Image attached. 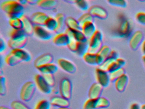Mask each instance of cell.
<instances>
[{
	"label": "cell",
	"mask_w": 145,
	"mask_h": 109,
	"mask_svg": "<svg viewBox=\"0 0 145 109\" xmlns=\"http://www.w3.org/2000/svg\"><path fill=\"white\" fill-rule=\"evenodd\" d=\"M1 8L10 18H21L24 14V7L18 1H4L1 4Z\"/></svg>",
	"instance_id": "1"
},
{
	"label": "cell",
	"mask_w": 145,
	"mask_h": 109,
	"mask_svg": "<svg viewBox=\"0 0 145 109\" xmlns=\"http://www.w3.org/2000/svg\"><path fill=\"white\" fill-rule=\"evenodd\" d=\"M118 18L119 23L116 30L117 35L123 37L130 36L133 33V26L131 21L121 13L118 14Z\"/></svg>",
	"instance_id": "2"
},
{
	"label": "cell",
	"mask_w": 145,
	"mask_h": 109,
	"mask_svg": "<svg viewBox=\"0 0 145 109\" xmlns=\"http://www.w3.org/2000/svg\"><path fill=\"white\" fill-rule=\"evenodd\" d=\"M36 86L35 83L31 81L25 82L22 86L20 92V97L22 100L28 102L33 98L35 93Z\"/></svg>",
	"instance_id": "3"
},
{
	"label": "cell",
	"mask_w": 145,
	"mask_h": 109,
	"mask_svg": "<svg viewBox=\"0 0 145 109\" xmlns=\"http://www.w3.org/2000/svg\"><path fill=\"white\" fill-rule=\"evenodd\" d=\"M110 102L105 97H101L97 99L89 98L83 105V109H99L108 107Z\"/></svg>",
	"instance_id": "4"
},
{
	"label": "cell",
	"mask_w": 145,
	"mask_h": 109,
	"mask_svg": "<svg viewBox=\"0 0 145 109\" xmlns=\"http://www.w3.org/2000/svg\"><path fill=\"white\" fill-rule=\"evenodd\" d=\"M103 34L101 31L97 30L88 40V52L96 53L102 46Z\"/></svg>",
	"instance_id": "5"
},
{
	"label": "cell",
	"mask_w": 145,
	"mask_h": 109,
	"mask_svg": "<svg viewBox=\"0 0 145 109\" xmlns=\"http://www.w3.org/2000/svg\"><path fill=\"white\" fill-rule=\"evenodd\" d=\"M72 85L69 79L63 78L61 80L59 84V93L62 97L69 100L72 96Z\"/></svg>",
	"instance_id": "6"
},
{
	"label": "cell",
	"mask_w": 145,
	"mask_h": 109,
	"mask_svg": "<svg viewBox=\"0 0 145 109\" xmlns=\"http://www.w3.org/2000/svg\"><path fill=\"white\" fill-rule=\"evenodd\" d=\"M97 82L103 87H107L110 81L109 73L98 66L95 71Z\"/></svg>",
	"instance_id": "7"
},
{
	"label": "cell",
	"mask_w": 145,
	"mask_h": 109,
	"mask_svg": "<svg viewBox=\"0 0 145 109\" xmlns=\"http://www.w3.org/2000/svg\"><path fill=\"white\" fill-rule=\"evenodd\" d=\"M143 37L144 35L141 31L138 30L133 32L129 39L130 47L133 50L137 49L144 40Z\"/></svg>",
	"instance_id": "8"
},
{
	"label": "cell",
	"mask_w": 145,
	"mask_h": 109,
	"mask_svg": "<svg viewBox=\"0 0 145 109\" xmlns=\"http://www.w3.org/2000/svg\"><path fill=\"white\" fill-rule=\"evenodd\" d=\"M35 83L40 92L45 94H49L52 92V88L45 80L41 74H37L35 77Z\"/></svg>",
	"instance_id": "9"
},
{
	"label": "cell",
	"mask_w": 145,
	"mask_h": 109,
	"mask_svg": "<svg viewBox=\"0 0 145 109\" xmlns=\"http://www.w3.org/2000/svg\"><path fill=\"white\" fill-rule=\"evenodd\" d=\"M88 11L94 18L105 19L108 17V12L106 9L98 5L91 6L89 7Z\"/></svg>",
	"instance_id": "10"
},
{
	"label": "cell",
	"mask_w": 145,
	"mask_h": 109,
	"mask_svg": "<svg viewBox=\"0 0 145 109\" xmlns=\"http://www.w3.org/2000/svg\"><path fill=\"white\" fill-rule=\"evenodd\" d=\"M34 34L37 37L43 41H48L52 37L50 32L44 26H35Z\"/></svg>",
	"instance_id": "11"
},
{
	"label": "cell",
	"mask_w": 145,
	"mask_h": 109,
	"mask_svg": "<svg viewBox=\"0 0 145 109\" xmlns=\"http://www.w3.org/2000/svg\"><path fill=\"white\" fill-rule=\"evenodd\" d=\"M57 63L58 66L66 72L70 74H74L76 72V66L70 60L61 58L58 59Z\"/></svg>",
	"instance_id": "12"
},
{
	"label": "cell",
	"mask_w": 145,
	"mask_h": 109,
	"mask_svg": "<svg viewBox=\"0 0 145 109\" xmlns=\"http://www.w3.org/2000/svg\"><path fill=\"white\" fill-rule=\"evenodd\" d=\"M49 17L44 12H37L32 14L30 19L34 25L44 26L45 23Z\"/></svg>",
	"instance_id": "13"
},
{
	"label": "cell",
	"mask_w": 145,
	"mask_h": 109,
	"mask_svg": "<svg viewBox=\"0 0 145 109\" xmlns=\"http://www.w3.org/2000/svg\"><path fill=\"white\" fill-rule=\"evenodd\" d=\"M54 58L50 54L45 53L37 57L34 61V65L36 68L42 66L53 63Z\"/></svg>",
	"instance_id": "14"
},
{
	"label": "cell",
	"mask_w": 145,
	"mask_h": 109,
	"mask_svg": "<svg viewBox=\"0 0 145 109\" xmlns=\"http://www.w3.org/2000/svg\"><path fill=\"white\" fill-rule=\"evenodd\" d=\"M112 49L107 45H103L96 53L97 65L100 66L108 58Z\"/></svg>",
	"instance_id": "15"
},
{
	"label": "cell",
	"mask_w": 145,
	"mask_h": 109,
	"mask_svg": "<svg viewBox=\"0 0 145 109\" xmlns=\"http://www.w3.org/2000/svg\"><path fill=\"white\" fill-rule=\"evenodd\" d=\"M103 90V87L97 82L91 84L88 92L89 98L97 99L101 97Z\"/></svg>",
	"instance_id": "16"
},
{
	"label": "cell",
	"mask_w": 145,
	"mask_h": 109,
	"mask_svg": "<svg viewBox=\"0 0 145 109\" xmlns=\"http://www.w3.org/2000/svg\"><path fill=\"white\" fill-rule=\"evenodd\" d=\"M100 68L107 72L108 73L112 72L120 68L115 60L106 58L101 64L99 66Z\"/></svg>",
	"instance_id": "17"
},
{
	"label": "cell",
	"mask_w": 145,
	"mask_h": 109,
	"mask_svg": "<svg viewBox=\"0 0 145 109\" xmlns=\"http://www.w3.org/2000/svg\"><path fill=\"white\" fill-rule=\"evenodd\" d=\"M50 103L51 105L58 107V108L69 107L70 106L69 100L61 96H55L52 97Z\"/></svg>",
	"instance_id": "18"
},
{
	"label": "cell",
	"mask_w": 145,
	"mask_h": 109,
	"mask_svg": "<svg viewBox=\"0 0 145 109\" xmlns=\"http://www.w3.org/2000/svg\"><path fill=\"white\" fill-rule=\"evenodd\" d=\"M27 36L21 39H16V40L10 39L8 41V46L12 50L24 49V48L27 45Z\"/></svg>",
	"instance_id": "19"
},
{
	"label": "cell",
	"mask_w": 145,
	"mask_h": 109,
	"mask_svg": "<svg viewBox=\"0 0 145 109\" xmlns=\"http://www.w3.org/2000/svg\"><path fill=\"white\" fill-rule=\"evenodd\" d=\"M129 77L125 73L117 78L114 81V87L116 90L119 92L124 91L128 84Z\"/></svg>",
	"instance_id": "20"
},
{
	"label": "cell",
	"mask_w": 145,
	"mask_h": 109,
	"mask_svg": "<svg viewBox=\"0 0 145 109\" xmlns=\"http://www.w3.org/2000/svg\"><path fill=\"white\" fill-rule=\"evenodd\" d=\"M69 41V37L65 32L57 34L53 39L54 44L59 47L67 46Z\"/></svg>",
	"instance_id": "21"
},
{
	"label": "cell",
	"mask_w": 145,
	"mask_h": 109,
	"mask_svg": "<svg viewBox=\"0 0 145 109\" xmlns=\"http://www.w3.org/2000/svg\"><path fill=\"white\" fill-rule=\"evenodd\" d=\"M23 22V30L27 35H32L34 34V26L31 21V20L27 16L25 15H23L22 18Z\"/></svg>",
	"instance_id": "22"
},
{
	"label": "cell",
	"mask_w": 145,
	"mask_h": 109,
	"mask_svg": "<svg viewBox=\"0 0 145 109\" xmlns=\"http://www.w3.org/2000/svg\"><path fill=\"white\" fill-rule=\"evenodd\" d=\"M94 22L89 21L81 26V31L88 39H89L96 30Z\"/></svg>",
	"instance_id": "23"
},
{
	"label": "cell",
	"mask_w": 145,
	"mask_h": 109,
	"mask_svg": "<svg viewBox=\"0 0 145 109\" xmlns=\"http://www.w3.org/2000/svg\"><path fill=\"white\" fill-rule=\"evenodd\" d=\"M10 52L16 55L22 62H29L32 58L31 54L24 49H12Z\"/></svg>",
	"instance_id": "24"
},
{
	"label": "cell",
	"mask_w": 145,
	"mask_h": 109,
	"mask_svg": "<svg viewBox=\"0 0 145 109\" xmlns=\"http://www.w3.org/2000/svg\"><path fill=\"white\" fill-rule=\"evenodd\" d=\"M55 18L57 22V28L54 32L57 34L63 32L65 30V26H66V17L63 14L58 13L56 14Z\"/></svg>",
	"instance_id": "25"
},
{
	"label": "cell",
	"mask_w": 145,
	"mask_h": 109,
	"mask_svg": "<svg viewBox=\"0 0 145 109\" xmlns=\"http://www.w3.org/2000/svg\"><path fill=\"white\" fill-rule=\"evenodd\" d=\"M57 4V1L55 0H39L37 3L39 7L46 10H52L56 7Z\"/></svg>",
	"instance_id": "26"
},
{
	"label": "cell",
	"mask_w": 145,
	"mask_h": 109,
	"mask_svg": "<svg viewBox=\"0 0 145 109\" xmlns=\"http://www.w3.org/2000/svg\"><path fill=\"white\" fill-rule=\"evenodd\" d=\"M41 74H52L56 73L57 70V65L54 63H51L37 68Z\"/></svg>",
	"instance_id": "27"
},
{
	"label": "cell",
	"mask_w": 145,
	"mask_h": 109,
	"mask_svg": "<svg viewBox=\"0 0 145 109\" xmlns=\"http://www.w3.org/2000/svg\"><path fill=\"white\" fill-rule=\"evenodd\" d=\"M66 26L67 28L75 30H81V26L78 20L71 16L66 17Z\"/></svg>",
	"instance_id": "28"
},
{
	"label": "cell",
	"mask_w": 145,
	"mask_h": 109,
	"mask_svg": "<svg viewBox=\"0 0 145 109\" xmlns=\"http://www.w3.org/2000/svg\"><path fill=\"white\" fill-rule=\"evenodd\" d=\"M5 61L8 66H15L22 62L11 52L6 56Z\"/></svg>",
	"instance_id": "29"
},
{
	"label": "cell",
	"mask_w": 145,
	"mask_h": 109,
	"mask_svg": "<svg viewBox=\"0 0 145 109\" xmlns=\"http://www.w3.org/2000/svg\"><path fill=\"white\" fill-rule=\"evenodd\" d=\"M82 58L86 64L90 65H97L96 53L87 52Z\"/></svg>",
	"instance_id": "30"
},
{
	"label": "cell",
	"mask_w": 145,
	"mask_h": 109,
	"mask_svg": "<svg viewBox=\"0 0 145 109\" xmlns=\"http://www.w3.org/2000/svg\"><path fill=\"white\" fill-rule=\"evenodd\" d=\"M89 44L88 41L86 42H78L77 49L75 53L80 57H83L84 54L88 52Z\"/></svg>",
	"instance_id": "31"
},
{
	"label": "cell",
	"mask_w": 145,
	"mask_h": 109,
	"mask_svg": "<svg viewBox=\"0 0 145 109\" xmlns=\"http://www.w3.org/2000/svg\"><path fill=\"white\" fill-rule=\"evenodd\" d=\"M44 26L50 31L55 32L57 28V22L56 18L49 16L46 21Z\"/></svg>",
	"instance_id": "32"
},
{
	"label": "cell",
	"mask_w": 145,
	"mask_h": 109,
	"mask_svg": "<svg viewBox=\"0 0 145 109\" xmlns=\"http://www.w3.org/2000/svg\"><path fill=\"white\" fill-rule=\"evenodd\" d=\"M27 36V35L23 29H20V30L12 29L10 33V39L12 40L21 39Z\"/></svg>",
	"instance_id": "33"
},
{
	"label": "cell",
	"mask_w": 145,
	"mask_h": 109,
	"mask_svg": "<svg viewBox=\"0 0 145 109\" xmlns=\"http://www.w3.org/2000/svg\"><path fill=\"white\" fill-rule=\"evenodd\" d=\"M9 24L15 30L23 29V22L21 18H10L9 21Z\"/></svg>",
	"instance_id": "34"
},
{
	"label": "cell",
	"mask_w": 145,
	"mask_h": 109,
	"mask_svg": "<svg viewBox=\"0 0 145 109\" xmlns=\"http://www.w3.org/2000/svg\"><path fill=\"white\" fill-rule=\"evenodd\" d=\"M72 30L73 37L77 42H86L88 41V39L84 35L81 30Z\"/></svg>",
	"instance_id": "35"
},
{
	"label": "cell",
	"mask_w": 145,
	"mask_h": 109,
	"mask_svg": "<svg viewBox=\"0 0 145 109\" xmlns=\"http://www.w3.org/2000/svg\"><path fill=\"white\" fill-rule=\"evenodd\" d=\"M125 73L123 67H120L112 72L109 73L110 81L114 82L117 78Z\"/></svg>",
	"instance_id": "36"
},
{
	"label": "cell",
	"mask_w": 145,
	"mask_h": 109,
	"mask_svg": "<svg viewBox=\"0 0 145 109\" xmlns=\"http://www.w3.org/2000/svg\"><path fill=\"white\" fill-rule=\"evenodd\" d=\"M94 17L88 12L81 15L78 18V20L80 24L82 26L83 24L86 22H89V21L94 22Z\"/></svg>",
	"instance_id": "37"
},
{
	"label": "cell",
	"mask_w": 145,
	"mask_h": 109,
	"mask_svg": "<svg viewBox=\"0 0 145 109\" xmlns=\"http://www.w3.org/2000/svg\"><path fill=\"white\" fill-rule=\"evenodd\" d=\"M73 3L80 10L82 11L88 10L89 8V3L87 1L84 0H79L74 1Z\"/></svg>",
	"instance_id": "38"
},
{
	"label": "cell",
	"mask_w": 145,
	"mask_h": 109,
	"mask_svg": "<svg viewBox=\"0 0 145 109\" xmlns=\"http://www.w3.org/2000/svg\"><path fill=\"white\" fill-rule=\"evenodd\" d=\"M12 109H31L23 102L19 100H14L11 103Z\"/></svg>",
	"instance_id": "39"
},
{
	"label": "cell",
	"mask_w": 145,
	"mask_h": 109,
	"mask_svg": "<svg viewBox=\"0 0 145 109\" xmlns=\"http://www.w3.org/2000/svg\"><path fill=\"white\" fill-rule=\"evenodd\" d=\"M7 93L6 78L4 76H0V95L5 96Z\"/></svg>",
	"instance_id": "40"
},
{
	"label": "cell",
	"mask_w": 145,
	"mask_h": 109,
	"mask_svg": "<svg viewBox=\"0 0 145 109\" xmlns=\"http://www.w3.org/2000/svg\"><path fill=\"white\" fill-rule=\"evenodd\" d=\"M49 86L52 88L56 84L55 76L52 74H41Z\"/></svg>",
	"instance_id": "41"
},
{
	"label": "cell",
	"mask_w": 145,
	"mask_h": 109,
	"mask_svg": "<svg viewBox=\"0 0 145 109\" xmlns=\"http://www.w3.org/2000/svg\"><path fill=\"white\" fill-rule=\"evenodd\" d=\"M51 106V104L49 101L46 100H42L37 103L34 109H50Z\"/></svg>",
	"instance_id": "42"
},
{
	"label": "cell",
	"mask_w": 145,
	"mask_h": 109,
	"mask_svg": "<svg viewBox=\"0 0 145 109\" xmlns=\"http://www.w3.org/2000/svg\"><path fill=\"white\" fill-rule=\"evenodd\" d=\"M135 19L140 24L145 26V12L140 11L135 14Z\"/></svg>",
	"instance_id": "43"
},
{
	"label": "cell",
	"mask_w": 145,
	"mask_h": 109,
	"mask_svg": "<svg viewBox=\"0 0 145 109\" xmlns=\"http://www.w3.org/2000/svg\"><path fill=\"white\" fill-rule=\"evenodd\" d=\"M108 2L113 6L120 7H125L127 5L126 1L123 0H109Z\"/></svg>",
	"instance_id": "44"
},
{
	"label": "cell",
	"mask_w": 145,
	"mask_h": 109,
	"mask_svg": "<svg viewBox=\"0 0 145 109\" xmlns=\"http://www.w3.org/2000/svg\"><path fill=\"white\" fill-rule=\"evenodd\" d=\"M78 42L74 39H69V41L67 47L73 53H76Z\"/></svg>",
	"instance_id": "45"
},
{
	"label": "cell",
	"mask_w": 145,
	"mask_h": 109,
	"mask_svg": "<svg viewBox=\"0 0 145 109\" xmlns=\"http://www.w3.org/2000/svg\"><path fill=\"white\" fill-rule=\"evenodd\" d=\"M118 57V52L116 50L112 49L109 53V55L107 58L112 60H115Z\"/></svg>",
	"instance_id": "46"
},
{
	"label": "cell",
	"mask_w": 145,
	"mask_h": 109,
	"mask_svg": "<svg viewBox=\"0 0 145 109\" xmlns=\"http://www.w3.org/2000/svg\"><path fill=\"white\" fill-rule=\"evenodd\" d=\"M115 60H116V62H117L120 67H123V66L125 64V60L123 58L118 57L117 58L115 59Z\"/></svg>",
	"instance_id": "47"
},
{
	"label": "cell",
	"mask_w": 145,
	"mask_h": 109,
	"mask_svg": "<svg viewBox=\"0 0 145 109\" xmlns=\"http://www.w3.org/2000/svg\"><path fill=\"white\" fill-rule=\"evenodd\" d=\"M6 49V44L5 41L1 38L0 39V52L2 53L3 51H5Z\"/></svg>",
	"instance_id": "48"
},
{
	"label": "cell",
	"mask_w": 145,
	"mask_h": 109,
	"mask_svg": "<svg viewBox=\"0 0 145 109\" xmlns=\"http://www.w3.org/2000/svg\"><path fill=\"white\" fill-rule=\"evenodd\" d=\"M129 109H141L140 106L137 103H134L130 106Z\"/></svg>",
	"instance_id": "49"
},
{
	"label": "cell",
	"mask_w": 145,
	"mask_h": 109,
	"mask_svg": "<svg viewBox=\"0 0 145 109\" xmlns=\"http://www.w3.org/2000/svg\"><path fill=\"white\" fill-rule=\"evenodd\" d=\"M141 51L143 54V55H145V39H144L141 43L140 46Z\"/></svg>",
	"instance_id": "50"
},
{
	"label": "cell",
	"mask_w": 145,
	"mask_h": 109,
	"mask_svg": "<svg viewBox=\"0 0 145 109\" xmlns=\"http://www.w3.org/2000/svg\"><path fill=\"white\" fill-rule=\"evenodd\" d=\"M38 1H34V0H29V1H27V3L31 5H35L37 4V2Z\"/></svg>",
	"instance_id": "51"
},
{
	"label": "cell",
	"mask_w": 145,
	"mask_h": 109,
	"mask_svg": "<svg viewBox=\"0 0 145 109\" xmlns=\"http://www.w3.org/2000/svg\"><path fill=\"white\" fill-rule=\"evenodd\" d=\"M18 1L22 4V5L23 6L24 5H25V4L27 3V1H24V0H22V1Z\"/></svg>",
	"instance_id": "52"
},
{
	"label": "cell",
	"mask_w": 145,
	"mask_h": 109,
	"mask_svg": "<svg viewBox=\"0 0 145 109\" xmlns=\"http://www.w3.org/2000/svg\"><path fill=\"white\" fill-rule=\"evenodd\" d=\"M0 109H12V108L11 107H7V106H0Z\"/></svg>",
	"instance_id": "53"
},
{
	"label": "cell",
	"mask_w": 145,
	"mask_h": 109,
	"mask_svg": "<svg viewBox=\"0 0 145 109\" xmlns=\"http://www.w3.org/2000/svg\"><path fill=\"white\" fill-rule=\"evenodd\" d=\"M142 63H143L144 67L145 68V55H143V56L142 57Z\"/></svg>",
	"instance_id": "54"
},
{
	"label": "cell",
	"mask_w": 145,
	"mask_h": 109,
	"mask_svg": "<svg viewBox=\"0 0 145 109\" xmlns=\"http://www.w3.org/2000/svg\"><path fill=\"white\" fill-rule=\"evenodd\" d=\"M141 109H145V104H143L140 106Z\"/></svg>",
	"instance_id": "55"
},
{
	"label": "cell",
	"mask_w": 145,
	"mask_h": 109,
	"mask_svg": "<svg viewBox=\"0 0 145 109\" xmlns=\"http://www.w3.org/2000/svg\"><path fill=\"white\" fill-rule=\"evenodd\" d=\"M58 109H71L69 107H63V108H59Z\"/></svg>",
	"instance_id": "56"
}]
</instances>
